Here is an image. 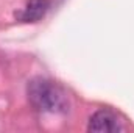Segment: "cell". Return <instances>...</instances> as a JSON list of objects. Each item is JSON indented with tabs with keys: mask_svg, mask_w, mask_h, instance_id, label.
<instances>
[{
	"mask_svg": "<svg viewBox=\"0 0 134 133\" xmlns=\"http://www.w3.org/2000/svg\"><path fill=\"white\" fill-rule=\"evenodd\" d=\"M27 94L30 103L44 113H64L69 106L64 89L42 77H36L28 81Z\"/></svg>",
	"mask_w": 134,
	"mask_h": 133,
	"instance_id": "6da1fadb",
	"label": "cell"
},
{
	"mask_svg": "<svg viewBox=\"0 0 134 133\" xmlns=\"http://www.w3.org/2000/svg\"><path fill=\"white\" fill-rule=\"evenodd\" d=\"M87 130L92 133H117L123 130V125L114 111L98 110L91 116Z\"/></svg>",
	"mask_w": 134,
	"mask_h": 133,
	"instance_id": "7a4b0ae2",
	"label": "cell"
},
{
	"mask_svg": "<svg viewBox=\"0 0 134 133\" xmlns=\"http://www.w3.org/2000/svg\"><path fill=\"white\" fill-rule=\"evenodd\" d=\"M50 8V0H28L22 11L16 14V17L22 22H37L45 16Z\"/></svg>",
	"mask_w": 134,
	"mask_h": 133,
	"instance_id": "3957f363",
	"label": "cell"
}]
</instances>
